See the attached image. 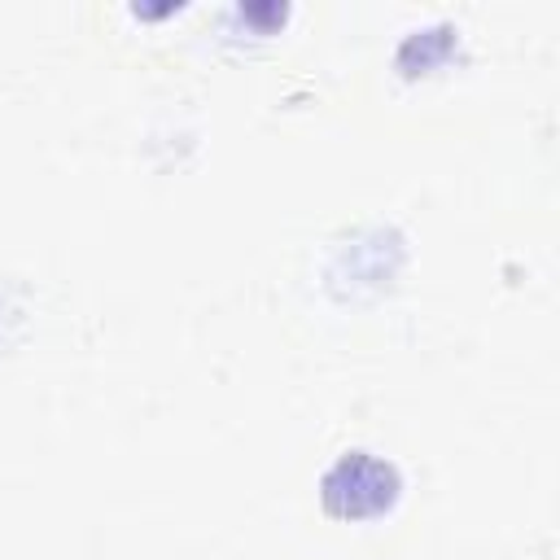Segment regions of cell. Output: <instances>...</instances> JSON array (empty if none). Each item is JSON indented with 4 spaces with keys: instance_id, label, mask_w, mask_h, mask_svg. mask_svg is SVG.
I'll use <instances>...</instances> for the list:
<instances>
[{
    "instance_id": "6da1fadb",
    "label": "cell",
    "mask_w": 560,
    "mask_h": 560,
    "mask_svg": "<svg viewBox=\"0 0 560 560\" xmlns=\"http://www.w3.org/2000/svg\"><path fill=\"white\" fill-rule=\"evenodd\" d=\"M398 490H402V477L389 459L372 451H346L328 464L319 481V503L337 521H368V516L389 512Z\"/></svg>"
}]
</instances>
